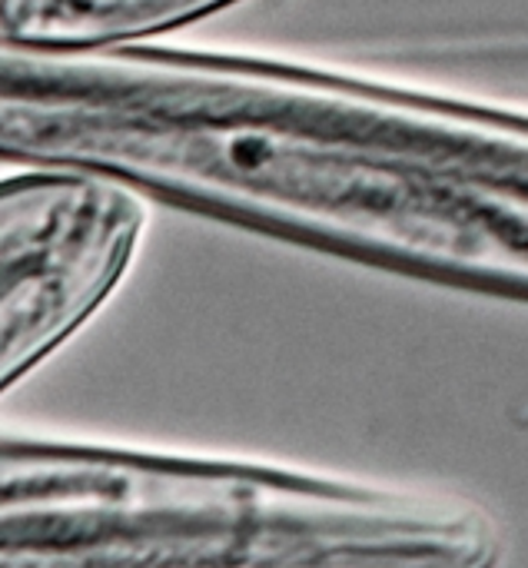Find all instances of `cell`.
<instances>
[{"label": "cell", "instance_id": "3957f363", "mask_svg": "<svg viewBox=\"0 0 528 568\" xmlns=\"http://www.w3.org/2000/svg\"><path fill=\"white\" fill-rule=\"evenodd\" d=\"M243 0H0V30L40 43L166 37Z\"/></svg>", "mask_w": 528, "mask_h": 568}, {"label": "cell", "instance_id": "6da1fadb", "mask_svg": "<svg viewBox=\"0 0 528 568\" xmlns=\"http://www.w3.org/2000/svg\"><path fill=\"white\" fill-rule=\"evenodd\" d=\"M459 496L333 473L0 433V566H493Z\"/></svg>", "mask_w": 528, "mask_h": 568}, {"label": "cell", "instance_id": "7a4b0ae2", "mask_svg": "<svg viewBox=\"0 0 528 568\" xmlns=\"http://www.w3.org/2000/svg\"><path fill=\"white\" fill-rule=\"evenodd\" d=\"M146 203L43 166L0 173V396L63 349L120 290Z\"/></svg>", "mask_w": 528, "mask_h": 568}]
</instances>
